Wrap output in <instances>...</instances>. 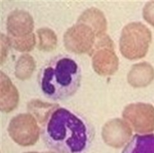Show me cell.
<instances>
[{"label":"cell","instance_id":"obj_19","mask_svg":"<svg viewBox=\"0 0 154 153\" xmlns=\"http://www.w3.org/2000/svg\"><path fill=\"white\" fill-rule=\"evenodd\" d=\"M25 153H39L38 152H27Z\"/></svg>","mask_w":154,"mask_h":153},{"label":"cell","instance_id":"obj_15","mask_svg":"<svg viewBox=\"0 0 154 153\" xmlns=\"http://www.w3.org/2000/svg\"><path fill=\"white\" fill-rule=\"evenodd\" d=\"M11 38V43L14 49L19 51H31L35 44V36L33 33L21 38Z\"/></svg>","mask_w":154,"mask_h":153},{"label":"cell","instance_id":"obj_14","mask_svg":"<svg viewBox=\"0 0 154 153\" xmlns=\"http://www.w3.org/2000/svg\"><path fill=\"white\" fill-rule=\"evenodd\" d=\"M37 34L39 38L38 48L44 51L53 50L57 47V38L53 30L49 28L38 29Z\"/></svg>","mask_w":154,"mask_h":153},{"label":"cell","instance_id":"obj_11","mask_svg":"<svg viewBox=\"0 0 154 153\" xmlns=\"http://www.w3.org/2000/svg\"><path fill=\"white\" fill-rule=\"evenodd\" d=\"M129 84L134 87H143L154 78V69L151 64L144 62L134 64L128 74Z\"/></svg>","mask_w":154,"mask_h":153},{"label":"cell","instance_id":"obj_18","mask_svg":"<svg viewBox=\"0 0 154 153\" xmlns=\"http://www.w3.org/2000/svg\"><path fill=\"white\" fill-rule=\"evenodd\" d=\"M11 41L4 35H1V64L5 62L7 56Z\"/></svg>","mask_w":154,"mask_h":153},{"label":"cell","instance_id":"obj_6","mask_svg":"<svg viewBox=\"0 0 154 153\" xmlns=\"http://www.w3.org/2000/svg\"><path fill=\"white\" fill-rule=\"evenodd\" d=\"M92 53V65L97 73L102 76H109L116 72L119 69V59L115 51L114 42L109 36Z\"/></svg>","mask_w":154,"mask_h":153},{"label":"cell","instance_id":"obj_13","mask_svg":"<svg viewBox=\"0 0 154 153\" xmlns=\"http://www.w3.org/2000/svg\"><path fill=\"white\" fill-rule=\"evenodd\" d=\"M35 68V61L32 56L28 54L22 55L16 65V76L21 80L27 79L32 76Z\"/></svg>","mask_w":154,"mask_h":153},{"label":"cell","instance_id":"obj_16","mask_svg":"<svg viewBox=\"0 0 154 153\" xmlns=\"http://www.w3.org/2000/svg\"><path fill=\"white\" fill-rule=\"evenodd\" d=\"M54 106L53 105L47 104L37 101L32 102L30 105V109L41 121H44L47 118V115L53 110Z\"/></svg>","mask_w":154,"mask_h":153},{"label":"cell","instance_id":"obj_3","mask_svg":"<svg viewBox=\"0 0 154 153\" xmlns=\"http://www.w3.org/2000/svg\"><path fill=\"white\" fill-rule=\"evenodd\" d=\"M79 72L78 65L73 60L67 57L60 58L55 66L46 67L44 70L41 83L43 91L52 95L58 87L76 88L79 79Z\"/></svg>","mask_w":154,"mask_h":153},{"label":"cell","instance_id":"obj_8","mask_svg":"<svg viewBox=\"0 0 154 153\" xmlns=\"http://www.w3.org/2000/svg\"><path fill=\"white\" fill-rule=\"evenodd\" d=\"M34 21L29 12L21 10L13 11L8 18L7 27L11 38H21L32 33Z\"/></svg>","mask_w":154,"mask_h":153},{"label":"cell","instance_id":"obj_2","mask_svg":"<svg viewBox=\"0 0 154 153\" xmlns=\"http://www.w3.org/2000/svg\"><path fill=\"white\" fill-rule=\"evenodd\" d=\"M107 29L106 18L103 14L93 12L80 15L77 23L64 34V45L74 53H92L99 40L107 34Z\"/></svg>","mask_w":154,"mask_h":153},{"label":"cell","instance_id":"obj_12","mask_svg":"<svg viewBox=\"0 0 154 153\" xmlns=\"http://www.w3.org/2000/svg\"><path fill=\"white\" fill-rule=\"evenodd\" d=\"M122 153H154V135L136 136Z\"/></svg>","mask_w":154,"mask_h":153},{"label":"cell","instance_id":"obj_17","mask_svg":"<svg viewBox=\"0 0 154 153\" xmlns=\"http://www.w3.org/2000/svg\"><path fill=\"white\" fill-rule=\"evenodd\" d=\"M143 18L149 24L154 27V1L148 2L143 11Z\"/></svg>","mask_w":154,"mask_h":153},{"label":"cell","instance_id":"obj_1","mask_svg":"<svg viewBox=\"0 0 154 153\" xmlns=\"http://www.w3.org/2000/svg\"><path fill=\"white\" fill-rule=\"evenodd\" d=\"M48 132L60 149L70 153H80L87 147V130L82 121L66 109H58L53 114Z\"/></svg>","mask_w":154,"mask_h":153},{"label":"cell","instance_id":"obj_9","mask_svg":"<svg viewBox=\"0 0 154 153\" xmlns=\"http://www.w3.org/2000/svg\"><path fill=\"white\" fill-rule=\"evenodd\" d=\"M131 135V129L128 124L118 119L107 123L102 132V136L106 142L116 147L122 145Z\"/></svg>","mask_w":154,"mask_h":153},{"label":"cell","instance_id":"obj_4","mask_svg":"<svg viewBox=\"0 0 154 153\" xmlns=\"http://www.w3.org/2000/svg\"><path fill=\"white\" fill-rule=\"evenodd\" d=\"M152 39L151 31L145 25L140 22L128 23L122 29L120 38L121 54L130 60L143 58L148 53Z\"/></svg>","mask_w":154,"mask_h":153},{"label":"cell","instance_id":"obj_7","mask_svg":"<svg viewBox=\"0 0 154 153\" xmlns=\"http://www.w3.org/2000/svg\"><path fill=\"white\" fill-rule=\"evenodd\" d=\"M123 115L137 132L144 133L154 130V108L151 105H130L125 109Z\"/></svg>","mask_w":154,"mask_h":153},{"label":"cell","instance_id":"obj_5","mask_svg":"<svg viewBox=\"0 0 154 153\" xmlns=\"http://www.w3.org/2000/svg\"><path fill=\"white\" fill-rule=\"evenodd\" d=\"M10 136L20 145L29 146L38 140L40 130L35 119L31 115L20 114L14 117L8 127Z\"/></svg>","mask_w":154,"mask_h":153},{"label":"cell","instance_id":"obj_10","mask_svg":"<svg viewBox=\"0 0 154 153\" xmlns=\"http://www.w3.org/2000/svg\"><path fill=\"white\" fill-rule=\"evenodd\" d=\"M0 107L7 112L16 107L19 100L18 92L9 78L3 72L0 73Z\"/></svg>","mask_w":154,"mask_h":153},{"label":"cell","instance_id":"obj_20","mask_svg":"<svg viewBox=\"0 0 154 153\" xmlns=\"http://www.w3.org/2000/svg\"><path fill=\"white\" fill-rule=\"evenodd\" d=\"M44 153H55L52 152H48Z\"/></svg>","mask_w":154,"mask_h":153}]
</instances>
